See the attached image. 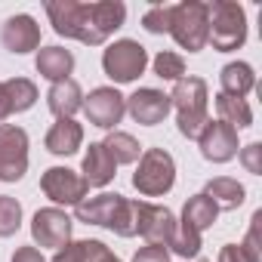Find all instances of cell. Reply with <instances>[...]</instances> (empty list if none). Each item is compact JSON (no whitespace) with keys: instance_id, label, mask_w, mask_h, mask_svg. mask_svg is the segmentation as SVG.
Here are the masks:
<instances>
[{"instance_id":"obj_5","label":"cell","mask_w":262,"mask_h":262,"mask_svg":"<svg viewBox=\"0 0 262 262\" xmlns=\"http://www.w3.org/2000/svg\"><path fill=\"white\" fill-rule=\"evenodd\" d=\"M207 40L219 53L237 50L247 40V13H244V7L234 4V0H216V4H210V31H207Z\"/></svg>"},{"instance_id":"obj_30","label":"cell","mask_w":262,"mask_h":262,"mask_svg":"<svg viewBox=\"0 0 262 262\" xmlns=\"http://www.w3.org/2000/svg\"><path fill=\"white\" fill-rule=\"evenodd\" d=\"M241 161H244V167H247V173H253V176H259V173H262V145H259V142H253V145H247V148L241 151Z\"/></svg>"},{"instance_id":"obj_7","label":"cell","mask_w":262,"mask_h":262,"mask_svg":"<svg viewBox=\"0 0 262 262\" xmlns=\"http://www.w3.org/2000/svg\"><path fill=\"white\" fill-rule=\"evenodd\" d=\"M176 182V164L164 148H148L139 158V170L133 176V185L145 194V198H158L167 194Z\"/></svg>"},{"instance_id":"obj_29","label":"cell","mask_w":262,"mask_h":262,"mask_svg":"<svg viewBox=\"0 0 262 262\" xmlns=\"http://www.w3.org/2000/svg\"><path fill=\"white\" fill-rule=\"evenodd\" d=\"M170 19H173V7L158 4V7H151V10L142 16V25H145V31H151V34H164V31H170Z\"/></svg>"},{"instance_id":"obj_35","label":"cell","mask_w":262,"mask_h":262,"mask_svg":"<svg viewBox=\"0 0 262 262\" xmlns=\"http://www.w3.org/2000/svg\"><path fill=\"white\" fill-rule=\"evenodd\" d=\"M201 262H204V259H201Z\"/></svg>"},{"instance_id":"obj_22","label":"cell","mask_w":262,"mask_h":262,"mask_svg":"<svg viewBox=\"0 0 262 262\" xmlns=\"http://www.w3.org/2000/svg\"><path fill=\"white\" fill-rule=\"evenodd\" d=\"M204 194L216 204V210H234V207H241L244 204V185L237 182V179H228V176H219V179H213L207 188H204Z\"/></svg>"},{"instance_id":"obj_11","label":"cell","mask_w":262,"mask_h":262,"mask_svg":"<svg viewBox=\"0 0 262 262\" xmlns=\"http://www.w3.org/2000/svg\"><path fill=\"white\" fill-rule=\"evenodd\" d=\"M201 155L213 164H225L237 155V129L222 123V120H207V126L201 129Z\"/></svg>"},{"instance_id":"obj_8","label":"cell","mask_w":262,"mask_h":262,"mask_svg":"<svg viewBox=\"0 0 262 262\" xmlns=\"http://www.w3.org/2000/svg\"><path fill=\"white\" fill-rule=\"evenodd\" d=\"M148 65V53L142 43L136 40H117L105 50L102 56V68L105 74L114 80V83H129V80H136Z\"/></svg>"},{"instance_id":"obj_3","label":"cell","mask_w":262,"mask_h":262,"mask_svg":"<svg viewBox=\"0 0 262 262\" xmlns=\"http://www.w3.org/2000/svg\"><path fill=\"white\" fill-rule=\"evenodd\" d=\"M170 105L176 108V117H179V133L188 139H198L201 129L207 126V83L201 77L176 80Z\"/></svg>"},{"instance_id":"obj_18","label":"cell","mask_w":262,"mask_h":262,"mask_svg":"<svg viewBox=\"0 0 262 262\" xmlns=\"http://www.w3.org/2000/svg\"><path fill=\"white\" fill-rule=\"evenodd\" d=\"M114 170H117V164L102 148V142H93L90 151H86V158H83V182L102 188V185H108L114 179Z\"/></svg>"},{"instance_id":"obj_31","label":"cell","mask_w":262,"mask_h":262,"mask_svg":"<svg viewBox=\"0 0 262 262\" xmlns=\"http://www.w3.org/2000/svg\"><path fill=\"white\" fill-rule=\"evenodd\" d=\"M133 262H167V247L148 244V247H142V250L133 256Z\"/></svg>"},{"instance_id":"obj_27","label":"cell","mask_w":262,"mask_h":262,"mask_svg":"<svg viewBox=\"0 0 262 262\" xmlns=\"http://www.w3.org/2000/svg\"><path fill=\"white\" fill-rule=\"evenodd\" d=\"M22 225V207L16 198L10 194H0V237H10L16 234Z\"/></svg>"},{"instance_id":"obj_23","label":"cell","mask_w":262,"mask_h":262,"mask_svg":"<svg viewBox=\"0 0 262 262\" xmlns=\"http://www.w3.org/2000/svg\"><path fill=\"white\" fill-rule=\"evenodd\" d=\"M253 86H256V74L247 62H231V65L222 68V93L225 96L244 99Z\"/></svg>"},{"instance_id":"obj_25","label":"cell","mask_w":262,"mask_h":262,"mask_svg":"<svg viewBox=\"0 0 262 262\" xmlns=\"http://www.w3.org/2000/svg\"><path fill=\"white\" fill-rule=\"evenodd\" d=\"M111 250L99 241H80V244H65V250L56 253L53 262H102Z\"/></svg>"},{"instance_id":"obj_10","label":"cell","mask_w":262,"mask_h":262,"mask_svg":"<svg viewBox=\"0 0 262 262\" xmlns=\"http://www.w3.org/2000/svg\"><path fill=\"white\" fill-rule=\"evenodd\" d=\"M136 234H142L148 244L167 247V244H173L176 219H173V213H170L167 207L136 201Z\"/></svg>"},{"instance_id":"obj_15","label":"cell","mask_w":262,"mask_h":262,"mask_svg":"<svg viewBox=\"0 0 262 262\" xmlns=\"http://www.w3.org/2000/svg\"><path fill=\"white\" fill-rule=\"evenodd\" d=\"M126 108H129V114L136 117V123L155 126V123H161V120L170 114L173 105H170V96H167V93L145 86V90H136L133 96L126 99Z\"/></svg>"},{"instance_id":"obj_6","label":"cell","mask_w":262,"mask_h":262,"mask_svg":"<svg viewBox=\"0 0 262 262\" xmlns=\"http://www.w3.org/2000/svg\"><path fill=\"white\" fill-rule=\"evenodd\" d=\"M207 31H210V4L185 0V4H176V7H173L170 34L176 37V43H179L182 50H188V53L204 50Z\"/></svg>"},{"instance_id":"obj_12","label":"cell","mask_w":262,"mask_h":262,"mask_svg":"<svg viewBox=\"0 0 262 262\" xmlns=\"http://www.w3.org/2000/svg\"><path fill=\"white\" fill-rule=\"evenodd\" d=\"M40 188H43V194L50 198V201H56V204H80L83 198H86V182H83V176H77L74 170H68V167H53V170H47L43 173V179H40Z\"/></svg>"},{"instance_id":"obj_21","label":"cell","mask_w":262,"mask_h":262,"mask_svg":"<svg viewBox=\"0 0 262 262\" xmlns=\"http://www.w3.org/2000/svg\"><path fill=\"white\" fill-rule=\"evenodd\" d=\"M80 99H83V96H80V86H77V80H71V77L53 83V90H50V96H47L50 111H53L56 117H71L77 108H83Z\"/></svg>"},{"instance_id":"obj_26","label":"cell","mask_w":262,"mask_h":262,"mask_svg":"<svg viewBox=\"0 0 262 262\" xmlns=\"http://www.w3.org/2000/svg\"><path fill=\"white\" fill-rule=\"evenodd\" d=\"M102 148L111 155V161L114 164H133L136 158H139V142L129 136V133H108V139L102 142Z\"/></svg>"},{"instance_id":"obj_4","label":"cell","mask_w":262,"mask_h":262,"mask_svg":"<svg viewBox=\"0 0 262 262\" xmlns=\"http://www.w3.org/2000/svg\"><path fill=\"white\" fill-rule=\"evenodd\" d=\"M216 204L201 191V194H194V198H188V204H185V210H182V225L176 228V234H173V250L182 256V259H191V256H198V250H201V234H204V228H210L213 222H216Z\"/></svg>"},{"instance_id":"obj_1","label":"cell","mask_w":262,"mask_h":262,"mask_svg":"<svg viewBox=\"0 0 262 262\" xmlns=\"http://www.w3.org/2000/svg\"><path fill=\"white\" fill-rule=\"evenodd\" d=\"M47 16L56 28V34L62 37H74L80 43L99 47L108 40V34H114L123 19H126V7L120 0H99V4H77V0H50L47 4Z\"/></svg>"},{"instance_id":"obj_17","label":"cell","mask_w":262,"mask_h":262,"mask_svg":"<svg viewBox=\"0 0 262 262\" xmlns=\"http://www.w3.org/2000/svg\"><path fill=\"white\" fill-rule=\"evenodd\" d=\"M37 99V86L25 77H13L0 83V120L10 117L13 111H25L31 108Z\"/></svg>"},{"instance_id":"obj_24","label":"cell","mask_w":262,"mask_h":262,"mask_svg":"<svg viewBox=\"0 0 262 262\" xmlns=\"http://www.w3.org/2000/svg\"><path fill=\"white\" fill-rule=\"evenodd\" d=\"M216 111H219V120L228 123V126H234V129H244V126L253 123V111H250V105L244 99H234V96L219 93L216 96Z\"/></svg>"},{"instance_id":"obj_16","label":"cell","mask_w":262,"mask_h":262,"mask_svg":"<svg viewBox=\"0 0 262 262\" xmlns=\"http://www.w3.org/2000/svg\"><path fill=\"white\" fill-rule=\"evenodd\" d=\"M0 40L10 53H31L40 47V28L31 16L19 13V16H10L4 22V31H0Z\"/></svg>"},{"instance_id":"obj_9","label":"cell","mask_w":262,"mask_h":262,"mask_svg":"<svg viewBox=\"0 0 262 262\" xmlns=\"http://www.w3.org/2000/svg\"><path fill=\"white\" fill-rule=\"evenodd\" d=\"M28 170V136L16 123H0V182H16Z\"/></svg>"},{"instance_id":"obj_13","label":"cell","mask_w":262,"mask_h":262,"mask_svg":"<svg viewBox=\"0 0 262 262\" xmlns=\"http://www.w3.org/2000/svg\"><path fill=\"white\" fill-rule=\"evenodd\" d=\"M83 111L90 117V123L102 126V129H111L114 123H120L123 111H126V102L123 96L114 90V86H99L90 93V99L83 102Z\"/></svg>"},{"instance_id":"obj_28","label":"cell","mask_w":262,"mask_h":262,"mask_svg":"<svg viewBox=\"0 0 262 262\" xmlns=\"http://www.w3.org/2000/svg\"><path fill=\"white\" fill-rule=\"evenodd\" d=\"M155 74L158 77H164V80H182V74H185V62H182V56H176V53H158L155 56Z\"/></svg>"},{"instance_id":"obj_2","label":"cell","mask_w":262,"mask_h":262,"mask_svg":"<svg viewBox=\"0 0 262 262\" xmlns=\"http://www.w3.org/2000/svg\"><path fill=\"white\" fill-rule=\"evenodd\" d=\"M77 219L86 225H105L120 237L136 234V201H126L120 194H96L77 204Z\"/></svg>"},{"instance_id":"obj_33","label":"cell","mask_w":262,"mask_h":262,"mask_svg":"<svg viewBox=\"0 0 262 262\" xmlns=\"http://www.w3.org/2000/svg\"><path fill=\"white\" fill-rule=\"evenodd\" d=\"M13 262H47V259L40 256L37 247H19L16 256H13Z\"/></svg>"},{"instance_id":"obj_14","label":"cell","mask_w":262,"mask_h":262,"mask_svg":"<svg viewBox=\"0 0 262 262\" xmlns=\"http://www.w3.org/2000/svg\"><path fill=\"white\" fill-rule=\"evenodd\" d=\"M31 234H34V241L40 247H56L59 250L71 237V219L62 210H56V207L37 210L34 213V222H31Z\"/></svg>"},{"instance_id":"obj_20","label":"cell","mask_w":262,"mask_h":262,"mask_svg":"<svg viewBox=\"0 0 262 262\" xmlns=\"http://www.w3.org/2000/svg\"><path fill=\"white\" fill-rule=\"evenodd\" d=\"M71 68H74V56H71L68 50H62V47H43V50L37 53V71H40L47 80H53V83L68 80Z\"/></svg>"},{"instance_id":"obj_19","label":"cell","mask_w":262,"mask_h":262,"mask_svg":"<svg viewBox=\"0 0 262 262\" xmlns=\"http://www.w3.org/2000/svg\"><path fill=\"white\" fill-rule=\"evenodd\" d=\"M80 142H83V129L71 117H59L47 133V148L53 155H74L80 148Z\"/></svg>"},{"instance_id":"obj_34","label":"cell","mask_w":262,"mask_h":262,"mask_svg":"<svg viewBox=\"0 0 262 262\" xmlns=\"http://www.w3.org/2000/svg\"><path fill=\"white\" fill-rule=\"evenodd\" d=\"M102 262H120V259H117V256H114V253H108V256H105V259H102Z\"/></svg>"},{"instance_id":"obj_32","label":"cell","mask_w":262,"mask_h":262,"mask_svg":"<svg viewBox=\"0 0 262 262\" xmlns=\"http://www.w3.org/2000/svg\"><path fill=\"white\" fill-rule=\"evenodd\" d=\"M219 262H250V256L241 250V244H228V247H222Z\"/></svg>"}]
</instances>
